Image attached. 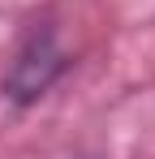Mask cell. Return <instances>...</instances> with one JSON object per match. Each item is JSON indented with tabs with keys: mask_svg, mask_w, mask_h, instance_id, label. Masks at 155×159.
I'll return each mask as SVG.
<instances>
[{
	"mask_svg": "<svg viewBox=\"0 0 155 159\" xmlns=\"http://www.w3.org/2000/svg\"><path fill=\"white\" fill-rule=\"evenodd\" d=\"M73 69V52L60 43V30L52 17L35 22L22 34V43L13 48L4 73H0V95L4 103H13L17 112L43 103L52 90L60 86V78Z\"/></svg>",
	"mask_w": 155,
	"mask_h": 159,
	"instance_id": "cell-1",
	"label": "cell"
}]
</instances>
